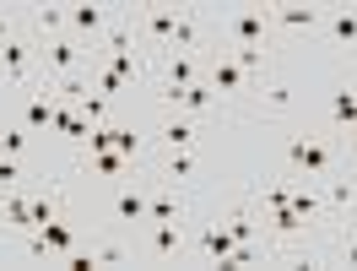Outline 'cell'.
<instances>
[{
    "instance_id": "cell-23",
    "label": "cell",
    "mask_w": 357,
    "mask_h": 271,
    "mask_svg": "<svg viewBox=\"0 0 357 271\" xmlns=\"http://www.w3.org/2000/svg\"><path fill=\"white\" fill-rule=\"evenodd\" d=\"M222 223H227V233H233L238 244H255V239H266V228H260V217H255V201H249V196L233 206V212H227Z\"/></svg>"
},
{
    "instance_id": "cell-20",
    "label": "cell",
    "mask_w": 357,
    "mask_h": 271,
    "mask_svg": "<svg viewBox=\"0 0 357 271\" xmlns=\"http://www.w3.org/2000/svg\"><path fill=\"white\" fill-rule=\"evenodd\" d=\"M0 217H6V228H11V239L33 233V184H22V190H6Z\"/></svg>"
},
{
    "instance_id": "cell-11",
    "label": "cell",
    "mask_w": 357,
    "mask_h": 271,
    "mask_svg": "<svg viewBox=\"0 0 357 271\" xmlns=\"http://www.w3.org/2000/svg\"><path fill=\"white\" fill-rule=\"evenodd\" d=\"M92 66V49L76 44L70 33H60V38H49V44H38V76H70V71H87Z\"/></svg>"
},
{
    "instance_id": "cell-27",
    "label": "cell",
    "mask_w": 357,
    "mask_h": 271,
    "mask_svg": "<svg viewBox=\"0 0 357 271\" xmlns=\"http://www.w3.org/2000/svg\"><path fill=\"white\" fill-rule=\"evenodd\" d=\"M0 255H6V261L17 255V239H11V228H6V217H0Z\"/></svg>"
},
{
    "instance_id": "cell-26",
    "label": "cell",
    "mask_w": 357,
    "mask_h": 271,
    "mask_svg": "<svg viewBox=\"0 0 357 271\" xmlns=\"http://www.w3.org/2000/svg\"><path fill=\"white\" fill-rule=\"evenodd\" d=\"M22 27H27V11H17V6H0V44H6V38H17Z\"/></svg>"
},
{
    "instance_id": "cell-19",
    "label": "cell",
    "mask_w": 357,
    "mask_h": 271,
    "mask_svg": "<svg viewBox=\"0 0 357 271\" xmlns=\"http://www.w3.org/2000/svg\"><path fill=\"white\" fill-rule=\"evenodd\" d=\"M54 217H66V190H60V180L38 174L33 180V228H49Z\"/></svg>"
},
{
    "instance_id": "cell-22",
    "label": "cell",
    "mask_w": 357,
    "mask_h": 271,
    "mask_svg": "<svg viewBox=\"0 0 357 271\" xmlns=\"http://www.w3.org/2000/svg\"><path fill=\"white\" fill-rule=\"evenodd\" d=\"M0 152H6V158H33L38 163V136L6 114V119H0Z\"/></svg>"
},
{
    "instance_id": "cell-10",
    "label": "cell",
    "mask_w": 357,
    "mask_h": 271,
    "mask_svg": "<svg viewBox=\"0 0 357 271\" xmlns=\"http://www.w3.org/2000/svg\"><path fill=\"white\" fill-rule=\"evenodd\" d=\"M238 249V239L227 233V223L217 217V223H190V261H201V266H227V255Z\"/></svg>"
},
{
    "instance_id": "cell-8",
    "label": "cell",
    "mask_w": 357,
    "mask_h": 271,
    "mask_svg": "<svg viewBox=\"0 0 357 271\" xmlns=\"http://www.w3.org/2000/svg\"><path fill=\"white\" fill-rule=\"evenodd\" d=\"M114 22H119V6H109V0H76V6H66V33L87 49L103 44V33Z\"/></svg>"
},
{
    "instance_id": "cell-6",
    "label": "cell",
    "mask_w": 357,
    "mask_h": 271,
    "mask_svg": "<svg viewBox=\"0 0 357 271\" xmlns=\"http://www.w3.org/2000/svg\"><path fill=\"white\" fill-rule=\"evenodd\" d=\"M206 87H211V92L227 103V109H233V119H244L255 82H249L244 71L233 66V54H227V49H211V54H206Z\"/></svg>"
},
{
    "instance_id": "cell-9",
    "label": "cell",
    "mask_w": 357,
    "mask_h": 271,
    "mask_svg": "<svg viewBox=\"0 0 357 271\" xmlns=\"http://www.w3.org/2000/svg\"><path fill=\"white\" fill-rule=\"evenodd\" d=\"M201 174H206V152H152V180L157 184H174V190H201Z\"/></svg>"
},
{
    "instance_id": "cell-21",
    "label": "cell",
    "mask_w": 357,
    "mask_h": 271,
    "mask_svg": "<svg viewBox=\"0 0 357 271\" xmlns=\"http://www.w3.org/2000/svg\"><path fill=\"white\" fill-rule=\"evenodd\" d=\"M27 33H33V44L60 38V33H66V6H54V0H44V6H27Z\"/></svg>"
},
{
    "instance_id": "cell-18",
    "label": "cell",
    "mask_w": 357,
    "mask_h": 271,
    "mask_svg": "<svg viewBox=\"0 0 357 271\" xmlns=\"http://www.w3.org/2000/svg\"><path fill=\"white\" fill-rule=\"evenodd\" d=\"M319 38H325L335 54H357V0H352V6H325Z\"/></svg>"
},
{
    "instance_id": "cell-15",
    "label": "cell",
    "mask_w": 357,
    "mask_h": 271,
    "mask_svg": "<svg viewBox=\"0 0 357 271\" xmlns=\"http://www.w3.org/2000/svg\"><path fill=\"white\" fill-rule=\"evenodd\" d=\"M146 223H195V190H174V184H157L152 180Z\"/></svg>"
},
{
    "instance_id": "cell-24",
    "label": "cell",
    "mask_w": 357,
    "mask_h": 271,
    "mask_svg": "<svg viewBox=\"0 0 357 271\" xmlns=\"http://www.w3.org/2000/svg\"><path fill=\"white\" fill-rule=\"evenodd\" d=\"M87 71H92V87L103 92V98H109L114 109H119V103H130V98H135V87L125 82V76H114L109 66H87Z\"/></svg>"
},
{
    "instance_id": "cell-16",
    "label": "cell",
    "mask_w": 357,
    "mask_h": 271,
    "mask_svg": "<svg viewBox=\"0 0 357 271\" xmlns=\"http://www.w3.org/2000/svg\"><path fill=\"white\" fill-rule=\"evenodd\" d=\"M325 27V6H271V33H276V44H287L298 33H319Z\"/></svg>"
},
{
    "instance_id": "cell-2",
    "label": "cell",
    "mask_w": 357,
    "mask_h": 271,
    "mask_svg": "<svg viewBox=\"0 0 357 271\" xmlns=\"http://www.w3.org/2000/svg\"><path fill=\"white\" fill-rule=\"evenodd\" d=\"M211 44L217 49H282L271 33V0H244V6H222L211 17Z\"/></svg>"
},
{
    "instance_id": "cell-28",
    "label": "cell",
    "mask_w": 357,
    "mask_h": 271,
    "mask_svg": "<svg viewBox=\"0 0 357 271\" xmlns=\"http://www.w3.org/2000/svg\"><path fill=\"white\" fill-rule=\"evenodd\" d=\"M347 92H357V71H352V82H347Z\"/></svg>"
},
{
    "instance_id": "cell-5",
    "label": "cell",
    "mask_w": 357,
    "mask_h": 271,
    "mask_svg": "<svg viewBox=\"0 0 357 271\" xmlns=\"http://www.w3.org/2000/svg\"><path fill=\"white\" fill-rule=\"evenodd\" d=\"M135 249H141V261L178 266V261H190V223H141Z\"/></svg>"
},
{
    "instance_id": "cell-4",
    "label": "cell",
    "mask_w": 357,
    "mask_h": 271,
    "mask_svg": "<svg viewBox=\"0 0 357 271\" xmlns=\"http://www.w3.org/2000/svg\"><path fill=\"white\" fill-rule=\"evenodd\" d=\"M146 201H152V174L125 180V184H114L109 196H103V217H109L114 233H130L135 239V228L146 223Z\"/></svg>"
},
{
    "instance_id": "cell-25",
    "label": "cell",
    "mask_w": 357,
    "mask_h": 271,
    "mask_svg": "<svg viewBox=\"0 0 357 271\" xmlns=\"http://www.w3.org/2000/svg\"><path fill=\"white\" fill-rule=\"evenodd\" d=\"M76 114H82L87 125H109V119H114V114H119V109H114L109 98H103V92L92 87V92H82V103H76Z\"/></svg>"
},
{
    "instance_id": "cell-3",
    "label": "cell",
    "mask_w": 357,
    "mask_h": 271,
    "mask_svg": "<svg viewBox=\"0 0 357 271\" xmlns=\"http://www.w3.org/2000/svg\"><path fill=\"white\" fill-rule=\"evenodd\" d=\"M130 22H135V38H141V54H146V60H162V54H174L178 6L146 0V6H130Z\"/></svg>"
},
{
    "instance_id": "cell-29",
    "label": "cell",
    "mask_w": 357,
    "mask_h": 271,
    "mask_svg": "<svg viewBox=\"0 0 357 271\" xmlns=\"http://www.w3.org/2000/svg\"><path fill=\"white\" fill-rule=\"evenodd\" d=\"M0 201H6V190H0Z\"/></svg>"
},
{
    "instance_id": "cell-12",
    "label": "cell",
    "mask_w": 357,
    "mask_h": 271,
    "mask_svg": "<svg viewBox=\"0 0 357 271\" xmlns=\"http://www.w3.org/2000/svg\"><path fill=\"white\" fill-rule=\"evenodd\" d=\"M287 114H298V98H292V87L282 82V76H266V82H255L244 119H287Z\"/></svg>"
},
{
    "instance_id": "cell-7",
    "label": "cell",
    "mask_w": 357,
    "mask_h": 271,
    "mask_svg": "<svg viewBox=\"0 0 357 271\" xmlns=\"http://www.w3.org/2000/svg\"><path fill=\"white\" fill-rule=\"evenodd\" d=\"M211 131H217V125H206V119H195V114H157L152 119V152H174V147L206 152V136Z\"/></svg>"
},
{
    "instance_id": "cell-1",
    "label": "cell",
    "mask_w": 357,
    "mask_h": 271,
    "mask_svg": "<svg viewBox=\"0 0 357 271\" xmlns=\"http://www.w3.org/2000/svg\"><path fill=\"white\" fill-rule=\"evenodd\" d=\"M352 163V152H347V141L335 131H319V125H309V131H292L287 141H282V174L298 184H325L331 174H341Z\"/></svg>"
},
{
    "instance_id": "cell-17",
    "label": "cell",
    "mask_w": 357,
    "mask_h": 271,
    "mask_svg": "<svg viewBox=\"0 0 357 271\" xmlns=\"http://www.w3.org/2000/svg\"><path fill=\"white\" fill-rule=\"evenodd\" d=\"M174 114H195V119H206V125H238V119H233V109H227V103H222L211 87H206V82H195V87L178 92Z\"/></svg>"
},
{
    "instance_id": "cell-14",
    "label": "cell",
    "mask_w": 357,
    "mask_h": 271,
    "mask_svg": "<svg viewBox=\"0 0 357 271\" xmlns=\"http://www.w3.org/2000/svg\"><path fill=\"white\" fill-rule=\"evenodd\" d=\"M76 168L82 174H92V180H103L114 190V184H125V180H141V174H152V163H130V158H119V152H87V158H76Z\"/></svg>"
},
{
    "instance_id": "cell-13",
    "label": "cell",
    "mask_w": 357,
    "mask_h": 271,
    "mask_svg": "<svg viewBox=\"0 0 357 271\" xmlns=\"http://www.w3.org/2000/svg\"><path fill=\"white\" fill-rule=\"evenodd\" d=\"M49 114H54V92H49L44 76H38L27 92H17V98H11V119H17V125H27L33 136H49Z\"/></svg>"
}]
</instances>
